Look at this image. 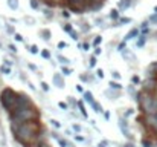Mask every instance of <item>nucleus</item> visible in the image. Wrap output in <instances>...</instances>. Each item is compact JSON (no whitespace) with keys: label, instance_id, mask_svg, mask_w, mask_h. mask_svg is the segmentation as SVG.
Wrapping results in <instances>:
<instances>
[{"label":"nucleus","instance_id":"obj_1","mask_svg":"<svg viewBox=\"0 0 157 147\" xmlns=\"http://www.w3.org/2000/svg\"><path fill=\"white\" fill-rule=\"evenodd\" d=\"M12 132L14 137L17 138V141H20L21 144L28 146L31 141L37 140L40 135V123L38 118L37 120H29L25 121L21 124H12Z\"/></svg>","mask_w":157,"mask_h":147},{"label":"nucleus","instance_id":"obj_2","mask_svg":"<svg viewBox=\"0 0 157 147\" xmlns=\"http://www.w3.org/2000/svg\"><path fill=\"white\" fill-rule=\"evenodd\" d=\"M139 104H140V109L144 110L145 115H153L157 113V98L151 94V92H147L144 91L142 94H139Z\"/></svg>","mask_w":157,"mask_h":147},{"label":"nucleus","instance_id":"obj_3","mask_svg":"<svg viewBox=\"0 0 157 147\" xmlns=\"http://www.w3.org/2000/svg\"><path fill=\"white\" fill-rule=\"evenodd\" d=\"M0 101H2V106L8 110V112H11L12 109H14V106H15V103H17V98H18V94H15L12 89H5L3 92H2V95H0Z\"/></svg>","mask_w":157,"mask_h":147},{"label":"nucleus","instance_id":"obj_4","mask_svg":"<svg viewBox=\"0 0 157 147\" xmlns=\"http://www.w3.org/2000/svg\"><path fill=\"white\" fill-rule=\"evenodd\" d=\"M145 120H147V124H148V126H150V127H151V129L157 133V113L147 115V118H145Z\"/></svg>","mask_w":157,"mask_h":147},{"label":"nucleus","instance_id":"obj_5","mask_svg":"<svg viewBox=\"0 0 157 147\" xmlns=\"http://www.w3.org/2000/svg\"><path fill=\"white\" fill-rule=\"evenodd\" d=\"M84 97H86V100H87V101H89V103H90L92 106L95 104V101H93V97H92V94H90V92H86V94H84Z\"/></svg>","mask_w":157,"mask_h":147},{"label":"nucleus","instance_id":"obj_6","mask_svg":"<svg viewBox=\"0 0 157 147\" xmlns=\"http://www.w3.org/2000/svg\"><path fill=\"white\" fill-rule=\"evenodd\" d=\"M137 32H139L137 29H133V31H131V32H130V34L127 35V40H128V39H133L134 35H137Z\"/></svg>","mask_w":157,"mask_h":147},{"label":"nucleus","instance_id":"obj_7","mask_svg":"<svg viewBox=\"0 0 157 147\" xmlns=\"http://www.w3.org/2000/svg\"><path fill=\"white\" fill-rule=\"evenodd\" d=\"M130 6V0H124V2H121V8L124 9V8H128Z\"/></svg>","mask_w":157,"mask_h":147},{"label":"nucleus","instance_id":"obj_8","mask_svg":"<svg viewBox=\"0 0 157 147\" xmlns=\"http://www.w3.org/2000/svg\"><path fill=\"white\" fill-rule=\"evenodd\" d=\"M110 15H111V18H117V17H119L117 11H111V14H110Z\"/></svg>","mask_w":157,"mask_h":147},{"label":"nucleus","instance_id":"obj_9","mask_svg":"<svg viewBox=\"0 0 157 147\" xmlns=\"http://www.w3.org/2000/svg\"><path fill=\"white\" fill-rule=\"evenodd\" d=\"M9 5H11V8L14 9V8H17V0H11L9 2Z\"/></svg>","mask_w":157,"mask_h":147},{"label":"nucleus","instance_id":"obj_10","mask_svg":"<svg viewBox=\"0 0 157 147\" xmlns=\"http://www.w3.org/2000/svg\"><path fill=\"white\" fill-rule=\"evenodd\" d=\"M142 143H144V146H145V147H151V143H150L148 140H144Z\"/></svg>","mask_w":157,"mask_h":147},{"label":"nucleus","instance_id":"obj_11","mask_svg":"<svg viewBox=\"0 0 157 147\" xmlns=\"http://www.w3.org/2000/svg\"><path fill=\"white\" fill-rule=\"evenodd\" d=\"M110 86H111V88H114V89H121V86H119L117 83H113V81H111V84H110Z\"/></svg>","mask_w":157,"mask_h":147},{"label":"nucleus","instance_id":"obj_12","mask_svg":"<svg viewBox=\"0 0 157 147\" xmlns=\"http://www.w3.org/2000/svg\"><path fill=\"white\" fill-rule=\"evenodd\" d=\"M64 29H66V31H69V32H72V28H70V25H66V26H64Z\"/></svg>","mask_w":157,"mask_h":147},{"label":"nucleus","instance_id":"obj_13","mask_svg":"<svg viewBox=\"0 0 157 147\" xmlns=\"http://www.w3.org/2000/svg\"><path fill=\"white\" fill-rule=\"evenodd\" d=\"M43 57H46V58H49V52H48V51H43Z\"/></svg>","mask_w":157,"mask_h":147},{"label":"nucleus","instance_id":"obj_14","mask_svg":"<svg viewBox=\"0 0 157 147\" xmlns=\"http://www.w3.org/2000/svg\"><path fill=\"white\" fill-rule=\"evenodd\" d=\"M55 81H56V83H58V84H61V78H59V77H58V75H56V77H55Z\"/></svg>","mask_w":157,"mask_h":147},{"label":"nucleus","instance_id":"obj_15","mask_svg":"<svg viewBox=\"0 0 157 147\" xmlns=\"http://www.w3.org/2000/svg\"><path fill=\"white\" fill-rule=\"evenodd\" d=\"M32 6H34V8H38V3H37L35 0H32Z\"/></svg>","mask_w":157,"mask_h":147},{"label":"nucleus","instance_id":"obj_16","mask_svg":"<svg viewBox=\"0 0 157 147\" xmlns=\"http://www.w3.org/2000/svg\"><path fill=\"white\" fill-rule=\"evenodd\" d=\"M95 63H96V60H95V58H92V60H90V66H95Z\"/></svg>","mask_w":157,"mask_h":147},{"label":"nucleus","instance_id":"obj_17","mask_svg":"<svg viewBox=\"0 0 157 147\" xmlns=\"http://www.w3.org/2000/svg\"><path fill=\"white\" fill-rule=\"evenodd\" d=\"M133 83H139V77H133Z\"/></svg>","mask_w":157,"mask_h":147},{"label":"nucleus","instance_id":"obj_18","mask_svg":"<svg viewBox=\"0 0 157 147\" xmlns=\"http://www.w3.org/2000/svg\"><path fill=\"white\" fill-rule=\"evenodd\" d=\"M59 107H63V109H66V107H67V104H66V103H59Z\"/></svg>","mask_w":157,"mask_h":147},{"label":"nucleus","instance_id":"obj_19","mask_svg":"<svg viewBox=\"0 0 157 147\" xmlns=\"http://www.w3.org/2000/svg\"><path fill=\"white\" fill-rule=\"evenodd\" d=\"M98 77H101V78L104 77V74H102V71H98Z\"/></svg>","mask_w":157,"mask_h":147},{"label":"nucleus","instance_id":"obj_20","mask_svg":"<svg viewBox=\"0 0 157 147\" xmlns=\"http://www.w3.org/2000/svg\"><path fill=\"white\" fill-rule=\"evenodd\" d=\"M151 20H153V22H157V15H154V17H151Z\"/></svg>","mask_w":157,"mask_h":147},{"label":"nucleus","instance_id":"obj_21","mask_svg":"<svg viewBox=\"0 0 157 147\" xmlns=\"http://www.w3.org/2000/svg\"><path fill=\"white\" fill-rule=\"evenodd\" d=\"M40 147H49V146H48V144H41Z\"/></svg>","mask_w":157,"mask_h":147},{"label":"nucleus","instance_id":"obj_22","mask_svg":"<svg viewBox=\"0 0 157 147\" xmlns=\"http://www.w3.org/2000/svg\"><path fill=\"white\" fill-rule=\"evenodd\" d=\"M125 147H133V146H131V144H127V146H125Z\"/></svg>","mask_w":157,"mask_h":147},{"label":"nucleus","instance_id":"obj_23","mask_svg":"<svg viewBox=\"0 0 157 147\" xmlns=\"http://www.w3.org/2000/svg\"><path fill=\"white\" fill-rule=\"evenodd\" d=\"M156 11H157V6H156Z\"/></svg>","mask_w":157,"mask_h":147}]
</instances>
